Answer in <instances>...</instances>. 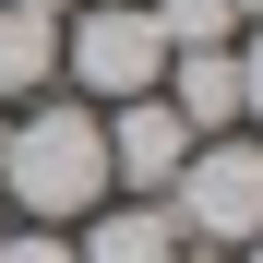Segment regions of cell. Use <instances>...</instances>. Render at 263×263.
<instances>
[{
  "label": "cell",
  "mask_w": 263,
  "mask_h": 263,
  "mask_svg": "<svg viewBox=\"0 0 263 263\" xmlns=\"http://www.w3.org/2000/svg\"><path fill=\"white\" fill-rule=\"evenodd\" d=\"M72 263H192V239L167 228V203H96L72 228Z\"/></svg>",
  "instance_id": "8992f818"
},
{
  "label": "cell",
  "mask_w": 263,
  "mask_h": 263,
  "mask_svg": "<svg viewBox=\"0 0 263 263\" xmlns=\"http://www.w3.org/2000/svg\"><path fill=\"white\" fill-rule=\"evenodd\" d=\"M48 84H60V24L0 0V96H48Z\"/></svg>",
  "instance_id": "52a82bcc"
},
{
  "label": "cell",
  "mask_w": 263,
  "mask_h": 263,
  "mask_svg": "<svg viewBox=\"0 0 263 263\" xmlns=\"http://www.w3.org/2000/svg\"><path fill=\"white\" fill-rule=\"evenodd\" d=\"M167 228H180L192 251H251L263 239V132H215V144L180 156V180L156 192Z\"/></svg>",
  "instance_id": "7a4b0ae2"
},
{
  "label": "cell",
  "mask_w": 263,
  "mask_h": 263,
  "mask_svg": "<svg viewBox=\"0 0 263 263\" xmlns=\"http://www.w3.org/2000/svg\"><path fill=\"white\" fill-rule=\"evenodd\" d=\"M239 263H263V239H251V251H239Z\"/></svg>",
  "instance_id": "4fadbf2b"
},
{
  "label": "cell",
  "mask_w": 263,
  "mask_h": 263,
  "mask_svg": "<svg viewBox=\"0 0 263 263\" xmlns=\"http://www.w3.org/2000/svg\"><path fill=\"white\" fill-rule=\"evenodd\" d=\"M12 12H48V24H60V12H72V0H12Z\"/></svg>",
  "instance_id": "8fae6325"
},
{
  "label": "cell",
  "mask_w": 263,
  "mask_h": 263,
  "mask_svg": "<svg viewBox=\"0 0 263 263\" xmlns=\"http://www.w3.org/2000/svg\"><path fill=\"white\" fill-rule=\"evenodd\" d=\"M228 12H239V24H251V12H263V0H228Z\"/></svg>",
  "instance_id": "7c38bea8"
},
{
  "label": "cell",
  "mask_w": 263,
  "mask_h": 263,
  "mask_svg": "<svg viewBox=\"0 0 263 263\" xmlns=\"http://www.w3.org/2000/svg\"><path fill=\"white\" fill-rule=\"evenodd\" d=\"M60 84H72L84 108L156 96V84H167V48H156L144 0H72V12H60Z\"/></svg>",
  "instance_id": "3957f363"
},
{
  "label": "cell",
  "mask_w": 263,
  "mask_h": 263,
  "mask_svg": "<svg viewBox=\"0 0 263 263\" xmlns=\"http://www.w3.org/2000/svg\"><path fill=\"white\" fill-rule=\"evenodd\" d=\"M0 263H72V228H12Z\"/></svg>",
  "instance_id": "30bf717a"
},
{
  "label": "cell",
  "mask_w": 263,
  "mask_h": 263,
  "mask_svg": "<svg viewBox=\"0 0 263 263\" xmlns=\"http://www.w3.org/2000/svg\"><path fill=\"white\" fill-rule=\"evenodd\" d=\"M156 96L180 108V132H192V144H215V132H251V120H239V60H228V48H180Z\"/></svg>",
  "instance_id": "5b68a950"
},
{
  "label": "cell",
  "mask_w": 263,
  "mask_h": 263,
  "mask_svg": "<svg viewBox=\"0 0 263 263\" xmlns=\"http://www.w3.org/2000/svg\"><path fill=\"white\" fill-rule=\"evenodd\" d=\"M96 120H108V192H120V203H156L167 180H180L192 132H180L167 96H132V108H96Z\"/></svg>",
  "instance_id": "277c9868"
},
{
  "label": "cell",
  "mask_w": 263,
  "mask_h": 263,
  "mask_svg": "<svg viewBox=\"0 0 263 263\" xmlns=\"http://www.w3.org/2000/svg\"><path fill=\"white\" fill-rule=\"evenodd\" d=\"M0 192L24 203V228H84L108 192V120L84 96H36L24 120H0Z\"/></svg>",
  "instance_id": "6da1fadb"
},
{
  "label": "cell",
  "mask_w": 263,
  "mask_h": 263,
  "mask_svg": "<svg viewBox=\"0 0 263 263\" xmlns=\"http://www.w3.org/2000/svg\"><path fill=\"white\" fill-rule=\"evenodd\" d=\"M228 60H239V120H251V132H263V12H251V24H239V48H228Z\"/></svg>",
  "instance_id": "9c48e42d"
},
{
  "label": "cell",
  "mask_w": 263,
  "mask_h": 263,
  "mask_svg": "<svg viewBox=\"0 0 263 263\" xmlns=\"http://www.w3.org/2000/svg\"><path fill=\"white\" fill-rule=\"evenodd\" d=\"M144 24H156L167 60H180V48H239V12H228V0H144Z\"/></svg>",
  "instance_id": "ba28073f"
}]
</instances>
